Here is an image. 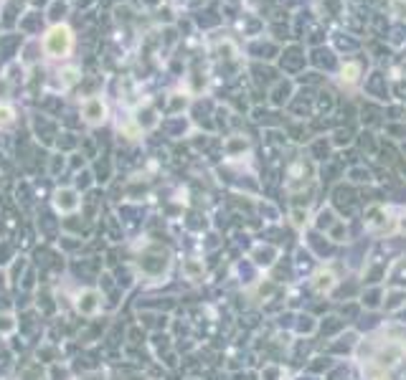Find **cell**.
<instances>
[{"label":"cell","mask_w":406,"mask_h":380,"mask_svg":"<svg viewBox=\"0 0 406 380\" xmlns=\"http://www.w3.org/2000/svg\"><path fill=\"white\" fill-rule=\"evenodd\" d=\"M46 51L51 53V56H64V53H69L71 48V33L69 28H64V26H56L53 31H48L46 36Z\"/></svg>","instance_id":"1"},{"label":"cell","mask_w":406,"mask_h":380,"mask_svg":"<svg viewBox=\"0 0 406 380\" xmlns=\"http://www.w3.org/2000/svg\"><path fill=\"white\" fill-rule=\"evenodd\" d=\"M360 63L358 61H345L340 66V76H338V79H340V84H345V87H355V84H358L360 81Z\"/></svg>","instance_id":"2"},{"label":"cell","mask_w":406,"mask_h":380,"mask_svg":"<svg viewBox=\"0 0 406 380\" xmlns=\"http://www.w3.org/2000/svg\"><path fill=\"white\" fill-rule=\"evenodd\" d=\"M84 117H87V122H92V125L102 122L105 120V104L99 102V99H89V102L84 104Z\"/></svg>","instance_id":"3"}]
</instances>
